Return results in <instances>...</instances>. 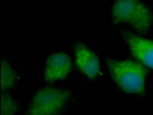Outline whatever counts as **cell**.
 I'll return each mask as SVG.
<instances>
[{"mask_svg": "<svg viewBox=\"0 0 153 115\" xmlns=\"http://www.w3.org/2000/svg\"><path fill=\"white\" fill-rule=\"evenodd\" d=\"M1 115H14L19 109L16 100L8 93L2 92L1 94Z\"/></svg>", "mask_w": 153, "mask_h": 115, "instance_id": "ba28073f", "label": "cell"}, {"mask_svg": "<svg viewBox=\"0 0 153 115\" xmlns=\"http://www.w3.org/2000/svg\"><path fill=\"white\" fill-rule=\"evenodd\" d=\"M75 63L78 70L89 78H96L100 74L98 56L83 44H78L75 48Z\"/></svg>", "mask_w": 153, "mask_h": 115, "instance_id": "8992f818", "label": "cell"}, {"mask_svg": "<svg viewBox=\"0 0 153 115\" xmlns=\"http://www.w3.org/2000/svg\"><path fill=\"white\" fill-rule=\"evenodd\" d=\"M124 39L130 48L131 53L137 58L144 66L153 69V40L143 38L126 31L123 33Z\"/></svg>", "mask_w": 153, "mask_h": 115, "instance_id": "5b68a950", "label": "cell"}, {"mask_svg": "<svg viewBox=\"0 0 153 115\" xmlns=\"http://www.w3.org/2000/svg\"><path fill=\"white\" fill-rule=\"evenodd\" d=\"M71 70V59L67 53L56 52L51 54L45 62L44 79L47 83L61 81L69 75Z\"/></svg>", "mask_w": 153, "mask_h": 115, "instance_id": "277c9868", "label": "cell"}, {"mask_svg": "<svg viewBox=\"0 0 153 115\" xmlns=\"http://www.w3.org/2000/svg\"><path fill=\"white\" fill-rule=\"evenodd\" d=\"M108 68L113 81L128 93L139 94L145 89L146 69L132 60H108Z\"/></svg>", "mask_w": 153, "mask_h": 115, "instance_id": "7a4b0ae2", "label": "cell"}, {"mask_svg": "<svg viewBox=\"0 0 153 115\" xmlns=\"http://www.w3.org/2000/svg\"><path fill=\"white\" fill-rule=\"evenodd\" d=\"M114 23H124L138 32L145 33L152 28L153 14L142 0H116L112 8Z\"/></svg>", "mask_w": 153, "mask_h": 115, "instance_id": "6da1fadb", "label": "cell"}, {"mask_svg": "<svg viewBox=\"0 0 153 115\" xmlns=\"http://www.w3.org/2000/svg\"><path fill=\"white\" fill-rule=\"evenodd\" d=\"M70 93L58 88H43L30 101L27 115H56L67 104Z\"/></svg>", "mask_w": 153, "mask_h": 115, "instance_id": "3957f363", "label": "cell"}, {"mask_svg": "<svg viewBox=\"0 0 153 115\" xmlns=\"http://www.w3.org/2000/svg\"><path fill=\"white\" fill-rule=\"evenodd\" d=\"M0 85H1V92L12 89L17 82L19 75L16 70L6 59H1L0 63Z\"/></svg>", "mask_w": 153, "mask_h": 115, "instance_id": "52a82bcc", "label": "cell"}]
</instances>
